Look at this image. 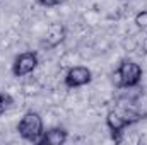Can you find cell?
<instances>
[{
	"label": "cell",
	"instance_id": "obj_6",
	"mask_svg": "<svg viewBox=\"0 0 147 145\" xmlns=\"http://www.w3.org/2000/svg\"><path fill=\"white\" fill-rule=\"evenodd\" d=\"M45 39H46V44H48L50 48L58 46V44L65 39V26H63L62 22H53V24H50Z\"/></svg>",
	"mask_w": 147,
	"mask_h": 145
},
{
	"label": "cell",
	"instance_id": "obj_7",
	"mask_svg": "<svg viewBox=\"0 0 147 145\" xmlns=\"http://www.w3.org/2000/svg\"><path fill=\"white\" fill-rule=\"evenodd\" d=\"M67 132L63 128H51L48 132L43 133V137L39 138L41 145H62L67 142Z\"/></svg>",
	"mask_w": 147,
	"mask_h": 145
},
{
	"label": "cell",
	"instance_id": "obj_11",
	"mask_svg": "<svg viewBox=\"0 0 147 145\" xmlns=\"http://www.w3.org/2000/svg\"><path fill=\"white\" fill-rule=\"evenodd\" d=\"M142 51L147 55V36L144 38V41H142Z\"/></svg>",
	"mask_w": 147,
	"mask_h": 145
},
{
	"label": "cell",
	"instance_id": "obj_5",
	"mask_svg": "<svg viewBox=\"0 0 147 145\" xmlns=\"http://www.w3.org/2000/svg\"><path fill=\"white\" fill-rule=\"evenodd\" d=\"M65 85L69 89H75V87H82V85H87L91 80H92V72L87 68V67H82V65H77L72 67L69 72L65 73Z\"/></svg>",
	"mask_w": 147,
	"mask_h": 145
},
{
	"label": "cell",
	"instance_id": "obj_2",
	"mask_svg": "<svg viewBox=\"0 0 147 145\" xmlns=\"http://www.w3.org/2000/svg\"><path fill=\"white\" fill-rule=\"evenodd\" d=\"M17 132L19 135L28 140V142H33V144H39V138L43 137L45 133V126H43V118L38 114L36 111H29L26 113L19 125H17Z\"/></svg>",
	"mask_w": 147,
	"mask_h": 145
},
{
	"label": "cell",
	"instance_id": "obj_10",
	"mask_svg": "<svg viewBox=\"0 0 147 145\" xmlns=\"http://www.w3.org/2000/svg\"><path fill=\"white\" fill-rule=\"evenodd\" d=\"M43 7H55V5H60V3H63L65 0H38Z\"/></svg>",
	"mask_w": 147,
	"mask_h": 145
},
{
	"label": "cell",
	"instance_id": "obj_9",
	"mask_svg": "<svg viewBox=\"0 0 147 145\" xmlns=\"http://www.w3.org/2000/svg\"><path fill=\"white\" fill-rule=\"evenodd\" d=\"M10 103H12V101H10V97H9V96L0 94V116L5 113V109L10 106Z\"/></svg>",
	"mask_w": 147,
	"mask_h": 145
},
{
	"label": "cell",
	"instance_id": "obj_4",
	"mask_svg": "<svg viewBox=\"0 0 147 145\" xmlns=\"http://www.w3.org/2000/svg\"><path fill=\"white\" fill-rule=\"evenodd\" d=\"M38 67V53L34 51H24L19 53L12 63V73L14 77H26L34 72Z\"/></svg>",
	"mask_w": 147,
	"mask_h": 145
},
{
	"label": "cell",
	"instance_id": "obj_8",
	"mask_svg": "<svg viewBox=\"0 0 147 145\" xmlns=\"http://www.w3.org/2000/svg\"><path fill=\"white\" fill-rule=\"evenodd\" d=\"M135 24L140 29H147V10H140L135 15Z\"/></svg>",
	"mask_w": 147,
	"mask_h": 145
},
{
	"label": "cell",
	"instance_id": "obj_1",
	"mask_svg": "<svg viewBox=\"0 0 147 145\" xmlns=\"http://www.w3.org/2000/svg\"><path fill=\"white\" fill-rule=\"evenodd\" d=\"M140 79H142V68L139 63L132 60H123L113 73V84L118 89H134L140 84Z\"/></svg>",
	"mask_w": 147,
	"mask_h": 145
},
{
	"label": "cell",
	"instance_id": "obj_3",
	"mask_svg": "<svg viewBox=\"0 0 147 145\" xmlns=\"http://www.w3.org/2000/svg\"><path fill=\"white\" fill-rule=\"evenodd\" d=\"M140 118L142 116L139 113H134V111H110L106 114V125H108V128L113 132V138H116L120 142V137L118 135L127 126H130L132 123L139 121Z\"/></svg>",
	"mask_w": 147,
	"mask_h": 145
},
{
	"label": "cell",
	"instance_id": "obj_12",
	"mask_svg": "<svg viewBox=\"0 0 147 145\" xmlns=\"http://www.w3.org/2000/svg\"><path fill=\"white\" fill-rule=\"evenodd\" d=\"M146 118H147V114H146Z\"/></svg>",
	"mask_w": 147,
	"mask_h": 145
}]
</instances>
